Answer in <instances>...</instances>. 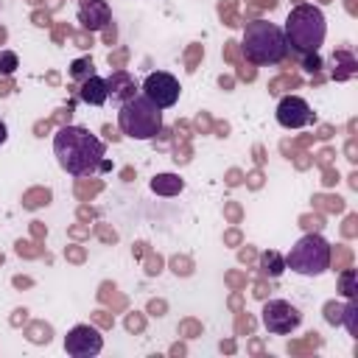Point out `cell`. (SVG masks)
Segmentation results:
<instances>
[{
    "label": "cell",
    "instance_id": "10",
    "mask_svg": "<svg viewBox=\"0 0 358 358\" xmlns=\"http://www.w3.org/2000/svg\"><path fill=\"white\" fill-rule=\"evenodd\" d=\"M112 20V8L106 0H81L78 6V22L87 31H101Z\"/></svg>",
    "mask_w": 358,
    "mask_h": 358
},
{
    "label": "cell",
    "instance_id": "2",
    "mask_svg": "<svg viewBox=\"0 0 358 358\" xmlns=\"http://www.w3.org/2000/svg\"><path fill=\"white\" fill-rule=\"evenodd\" d=\"M285 45L291 53L296 56H310V53H319V48L324 45V36H327V20H324V11L313 3H299L288 11L285 17Z\"/></svg>",
    "mask_w": 358,
    "mask_h": 358
},
{
    "label": "cell",
    "instance_id": "18",
    "mask_svg": "<svg viewBox=\"0 0 358 358\" xmlns=\"http://www.w3.org/2000/svg\"><path fill=\"white\" fill-rule=\"evenodd\" d=\"M20 67V59L14 50H0V76H11Z\"/></svg>",
    "mask_w": 358,
    "mask_h": 358
},
{
    "label": "cell",
    "instance_id": "4",
    "mask_svg": "<svg viewBox=\"0 0 358 358\" xmlns=\"http://www.w3.org/2000/svg\"><path fill=\"white\" fill-rule=\"evenodd\" d=\"M117 126L131 140H154L162 131V109L154 106L143 92H137L134 98L120 103Z\"/></svg>",
    "mask_w": 358,
    "mask_h": 358
},
{
    "label": "cell",
    "instance_id": "14",
    "mask_svg": "<svg viewBox=\"0 0 358 358\" xmlns=\"http://www.w3.org/2000/svg\"><path fill=\"white\" fill-rule=\"evenodd\" d=\"M260 268H263V274H268V277H280V274L285 271V257H282L280 252L268 249V252L260 255Z\"/></svg>",
    "mask_w": 358,
    "mask_h": 358
},
{
    "label": "cell",
    "instance_id": "1",
    "mask_svg": "<svg viewBox=\"0 0 358 358\" xmlns=\"http://www.w3.org/2000/svg\"><path fill=\"white\" fill-rule=\"evenodd\" d=\"M53 154L64 173L70 176H90L98 171H109L106 145L84 126H62L53 134Z\"/></svg>",
    "mask_w": 358,
    "mask_h": 358
},
{
    "label": "cell",
    "instance_id": "3",
    "mask_svg": "<svg viewBox=\"0 0 358 358\" xmlns=\"http://www.w3.org/2000/svg\"><path fill=\"white\" fill-rule=\"evenodd\" d=\"M241 50H243L246 62H252L257 67L280 64L288 56V45H285L282 28L274 25V22H268V20H252V22H246Z\"/></svg>",
    "mask_w": 358,
    "mask_h": 358
},
{
    "label": "cell",
    "instance_id": "8",
    "mask_svg": "<svg viewBox=\"0 0 358 358\" xmlns=\"http://www.w3.org/2000/svg\"><path fill=\"white\" fill-rule=\"evenodd\" d=\"M103 350V336L92 324H76L64 336V352L73 358H92Z\"/></svg>",
    "mask_w": 358,
    "mask_h": 358
},
{
    "label": "cell",
    "instance_id": "20",
    "mask_svg": "<svg viewBox=\"0 0 358 358\" xmlns=\"http://www.w3.org/2000/svg\"><path fill=\"white\" fill-rule=\"evenodd\" d=\"M6 140H8V129H6V123L0 120V145H3Z\"/></svg>",
    "mask_w": 358,
    "mask_h": 358
},
{
    "label": "cell",
    "instance_id": "13",
    "mask_svg": "<svg viewBox=\"0 0 358 358\" xmlns=\"http://www.w3.org/2000/svg\"><path fill=\"white\" fill-rule=\"evenodd\" d=\"M182 187H185V182L176 173H157L151 179V190L159 193V196H176Z\"/></svg>",
    "mask_w": 358,
    "mask_h": 358
},
{
    "label": "cell",
    "instance_id": "15",
    "mask_svg": "<svg viewBox=\"0 0 358 358\" xmlns=\"http://www.w3.org/2000/svg\"><path fill=\"white\" fill-rule=\"evenodd\" d=\"M338 291L347 299H358V271L355 268H344L338 274Z\"/></svg>",
    "mask_w": 358,
    "mask_h": 358
},
{
    "label": "cell",
    "instance_id": "6",
    "mask_svg": "<svg viewBox=\"0 0 358 358\" xmlns=\"http://www.w3.org/2000/svg\"><path fill=\"white\" fill-rule=\"evenodd\" d=\"M260 322H263V327L268 333L285 336V333H294L302 324V313L288 299H268L263 305V310H260Z\"/></svg>",
    "mask_w": 358,
    "mask_h": 358
},
{
    "label": "cell",
    "instance_id": "19",
    "mask_svg": "<svg viewBox=\"0 0 358 358\" xmlns=\"http://www.w3.org/2000/svg\"><path fill=\"white\" fill-rule=\"evenodd\" d=\"M341 310H344L341 302H327V305H324V319H327L330 324H341Z\"/></svg>",
    "mask_w": 358,
    "mask_h": 358
},
{
    "label": "cell",
    "instance_id": "11",
    "mask_svg": "<svg viewBox=\"0 0 358 358\" xmlns=\"http://www.w3.org/2000/svg\"><path fill=\"white\" fill-rule=\"evenodd\" d=\"M137 81L131 78V73H126V70H115L109 78H106V92H109V98L115 101V103H126L129 98H134L137 95Z\"/></svg>",
    "mask_w": 358,
    "mask_h": 358
},
{
    "label": "cell",
    "instance_id": "17",
    "mask_svg": "<svg viewBox=\"0 0 358 358\" xmlns=\"http://www.w3.org/2000/svg\"><path fill=\"white\" fill-rule=\"evenodd\" d=\"M341 324H347L350 336H358V302H355V299H350V302L344 305V310H341Z\"/></svg>",
    "mask_w": 358,
    "mask_h": 358
},
{
    "label": "cell",
    "instance_id": "16",
    "mask_svg": "<svg viewBox=\"0 0 358 358\" xmlns=\"http://www.w3.org/2000/svg\"><path fill=\"white\" fill-rule=\"evenodd\" d=\"M90 76H95V64H92V59H76L73 64H70V78L76 81V84H81V81H87Z\"/></svg>",
    "mask_w": 358,
    "mask_h": 358
},
{
    "label": "cell",
    "instance_id": "9",
    "mask_svg": "<svg viewBox=\"0 0 358 358\" xmlns=\"http://www.w3.org/2000/svg\"><path fill=\"white\" fill-rule=\"evenodd\" d=\"M274 117L282 129H305L313 120V112H310V103L305 98L285 95V98H280V103L274 109Z\"/></svg>",
    "mask_w": 358,
    "mask_h": 358
},
{
    "label": "cell",
    "instance_id": "7",
    "mask_svg": "<svg viewBox=\"0 0 358 358\" xmlns=\"http://www.w3.org/2000/svg\"><path fill=\"white\" fill-rule=\"evenodd\" d=\"M179 81L176 76L165 73V70H157V73H148L140 84V92L159 109H171L176 101H179Z\"/></svg>",
    "mask_w": 358,
    "mask_h": 358
},
{
    "label": "cell",
    "instance_id": "5",
    "mask_svg": "<svg viewBox=\"0 0 358 358\" xmlns=\"http://www.w3.org/2000/svg\"><path fill=\"white\" fill-rule=\"evenodd\" d=\"M330 260H333V246L319 232H308L285 255V268H291L299 277H319L330 268Z\"/></svg>",
    "mask_w": 358,
    "mask_h": 358
},
{
    "label": "cell",
    "instance_id": "12",
    "mask_svg": "<svg viewBox=\"0 0 358 358\" xmlns=\"http://www.w3.org/2000/svg\"><path fill=\"white\" fill-rule=\"evenodd\" d=\"M78 98L90 106H103L109 101V92H106V78L101 76H90L87 81L78 84Z\"/></svg>",
    "mask_w": 358,
    "mask_h": 358
}]
</instances>
